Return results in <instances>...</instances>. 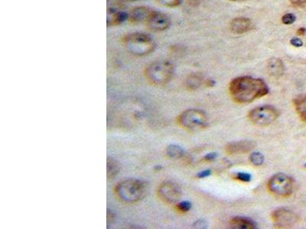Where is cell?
Wrapping results in <instances>:
<instances>
[{
    "label": "cell",
    "instance_id": "cell-14",
    "mask_svg": "<svg viewBox=\"0 0 306 229\" xmlns=\"http://www.w3.org/2000/svg\"><path fill=\"white\" fill-rule=\"evenodd\" d=\"M126 19H129V14L124 11L117 10L115 8L111 7L108 9L107 25L108 26H116L124 22Z\"/></svg>",
    "mask_w": 306,
    "mask_h": 229
},
{
    "label": "cell",
    "instance_id": "cell-6",
    "mask_svg": "<svg viewBox=\"0 0 306 229\" xmlns=\"http://www.w3.org/2000/svg\"><path fill=\"white\" fill-rule=\"evenodd\" d=\"M179 123L187 129L205 128L208 123V116L199 109H188L179 116Z\"/></svg>",
    "mask_w": 306,
    "mask_h": 229
},
{
    "label": "cell",
    "instance_id": "cell-27",
    "mask_svg": "<svg viewBox=\"0 0 306 229\" xmlns=\"http://www.w3.org/2000/svg\"><path fill=\"white\" fill-rule=\"evenodd\" d=\"M292 5L297 7H305L306 6V0H290Z\"/></svg>",
    "mask_w": 306,
    "mask_h": 229
},
{
    "label": "cell",
    "instance_id": "cell-17",
    "mask_svg": "<svg viewBox=\"0 0 306 229\" xmlns=\"http://www.w3.org/2000/svg\"><path fill=\"white\" fill-rule=\"evenodd\" d=\"M203 77L200 74H190L185 80V86L189 90H195L203 84Z\"/></svg>",
    "mask_w": 306,
    "mask_h": 229
},
{
    "label": "cell",
    "instance_id": "cell-25",
    "mask_svg": "<svg viewBox=\"0 0 306 229\" xmlns=\"http://www.w3.org/2000/svg\"><path fill=\"white\" fill-rule=\"evenodd\" d=\"M235 179L241 181V182H250L251 180V175L244 172H239L235 175Z\"/></svg>",
    "mask_w": 306,
    "mask_h": 229
},
{
    "label": "cell",
    "instance_id": "cell-33",
    "mask_svg": "<svg viewBox=\"0 0 306 229\" xmlns=\"http://www.w3.org/2000/svg\"><path fill=\"white\" fill-rule=\"evenodd\" d=\"M132 1H136V0H132Z\"/></svg>",
    "mask_w": 306,
    "mask_h": 229
},
{
    "label": "cell",
    "instance_id": "cell-3",
    "mask_svg": "<svg viewBox=\"0 0 306 229\" xmlns=\"http://www.w3.org/2000/svg\"><path fill=\"white\" fill-rule=\"evenodd\" d=\"M117 196L123 202H136L141 200L146 193V186L143 181L128 179L119 182L116 187Z\"/></svg>",
    "mask_w": 306,
    "mask_h": 229
},
{
    "label": "cell",
    "instance_id": "cell-10",
    "mask_svg": "<svg viewBox=\"0 0 306 229\" xmlns=\"http://www.w3.org/2000/svg\"><path fill=\"white\" fill-rule=\"evenodd\" d=\"M148 27L154 32H162L170 26V19L165 14L152 11L146 21Z\"/></svg>",
    "mask_w": 306,
    "mask_h": 229
},
{
    "label": "cell",
    "instance_id": "cell-11",
    "mask_svg": "<svg viewBox=\"0 0 306 229\" xmlns=\"http://www.w3.org/2000/svg\"><path fill=\"white\" fill-rule=\"evenodd\" d=\"M256 146V144L253 141H238L228 143L226 151L230 154H245L251 151Z\"/></svg>",
    "mask_w": 306,
    "mask_h": 229
},
{
    "label": "cell",
    "instance_id": "cell-31",
    "mask_svg": "<svg viewBox=\"0 0 306 229\" xmlns=\"http://www.w3.org/2000/svg\"><path fill=\"white\" fill-rule=\"evenodd\" d=\"M205 84H206L207 86H214V81H213L212 80H207L206 82H205Z\"/></svg>",
    "mask_w": 306,
    "mask_h": 229
},
{
    "label": "cell",
    "instance_id": "cell-29",
    "mask_svg": "<svg viewBox=\"0 0 306 229\" xmlns=\"http://www.w3.org/2000/svg\"><path fill=\"white\" fill-rule=\"evenodd\" d=\"M211 174V170H205V171H203L201 172V173H199V174H198V176H199V178H205L208 177V176H209Z\"/></svg>",
    "mask_w": 306,
    "mask_h": 229
},
{
    "label": "cell",
    "instance_id": "cell-22",
    "mask_svg": "<svg viewBox=\"0 0 306 229\" xmlns=\"http://www.w3.org/2000/svg\"><path fill=\"white\" fill-rule=\"evenodd\" d=\"M178 211L182 213H187L191 209V203L188 201H183V202H178L176 205Z\"/></svg>",
    "mask_w": 306,
    "mask_h": 229
},
{
    "label": "cell",
    "instance_id": "cell-16",
    "mask_svg": "<svg viewBox=\"0 0 306 229\" xmlns=\"http://www.w3.org/2000/svg\"><path fill=\"white\" fill-rule=\"evenodd\" d=\"M230 226L235 229H254L256 228V224L251 219L244 217H235L230 222Z\"/></svg>",
    "mask_w": 306,
    "mask_h": 229
},
{
    "label": "cell",
    "instance_id": "cell-24",
    "mask_svg": "<svg viewBox=\"0 0 306 229\" xmlns=\"http://www.w3.org/2000/svg\"><path fill=\"white\" fill-rule=\"evenodd\" d=\"M296 17L294 14L287 13L285 14L282 17V22L285 25H292L296 21Z\"/></svg>",
    "mask_w": 306,
    "mask_h": 229
},
{
    "label": "cell",
    "instance_id": "cell-5",
    "mask_svg": "<svg viewBox=\"0 0 306 229\" xmlns=\"http://www.w3.org/2000/svg\"><path fill=\"white\" fill-rule=\"evenodd\" d=\"M294 182L290 176L284 173H277L270 178L268 182V189L273 194L276 196H288L293 193Z\"/></svg>",
    "mask_w": 306,
    "mask_h": 229
},
{
    "label": "cell",
    "instance_id": "cell-7",
    "mask_svg": "<svg viewBox=\"0 0 306 229\" xmlns=\"http://www.w3.org/2000/svg\"><path fill=\"white\" fill-rule=\"evenodd\" d=\"M279 117V112L270 106H263L250 111L248 118L250 122L259 127L267 126Z\"/></svg>",
    "mask_w": 306,
    "mask_h": 229
},
{
    "label": "cell",
    "instance_id": "cell-26",
    "mask_svg": "<svg viewBox=\"0 0 306 229\" xmlns=\"http://www.w3.org/2000/svg\"><path fill=\"white\" fill-rule=\"evenodd\" d=\"M290 43H291L292 45L296 48H300L303 45V41H302L301 38H298V37H294V38H292L290 40Z\"/></svg>",
    "mask_w": 306,
    "mask_h": 229
},
{
    "label": "cell",
    "instance_id": "cell-8",
    "mask_svg": "<svg viewBox=\"0 0 306 229\" xmlns=\"http://www.w3.org/2000/svg\"><path fill=\"white\" fill-rule=\"evenodd\" d=\"M158 194L163 202L168 204H177L182 197L180 187L170 181L162 182L159 186Z\"/></svg>",
    "mask_w": 306,
    "mask_h": 229
},
{
    "label": "cell",
    "instance_id": "cell-1",
    "mask_svg": "<svg viewBox=\"0 0 306 229\" xmlns=\"http://www.w3.org/2000/svg\"><path fill=\"white\" fill-rule=\"evenodd\" d=\"M229 91L236 103H249L267 95L269 89L261 79L239 77L230 82Z\"/></svg>",
    "mask_w": 306,
    "mask_h": 229
},
{
    "label": "cell",
    "instance_id": "cell-28",
    "mask_svg": "<svg viewBox=\"0 0 306 229\" xmlns=\"http://www.w3.org/2000/svg\"><path fill=\"white\" fill-rule=\"evenodd\" d=\"M217 154L214 152L210 153V154H207L205 156V158L204 160L206 161V162H213V161L215 160L216 157H217Z\"/></svg>",
    "mask_w": 306,
    "mask_h": 229
},
{
    "label": "cell",
    "instance_id": "cell-12",
    "mask_svg": "<svg viewBox=\"0 0 306 229\" xmlns=\"http://www.w3.org/2000/svg\"><path fill=\"white\" fill-rule=\"evenodd\" d=\"M230 30L235 34H244L252 29V21L245 17H238L232 20L230 25Z\"/></svg>",
    "mask_w": 306,
    "mask_h": 229
},
{
    "label": "cell",
    "instance_id": "cell-32",
    "mask_svg": "<svg viewBox=\"0 0 306 229\" xmlns=\"http://www.w3.org/2000/svg\"><path fill=\"white\" fill-rule=\"evenodd\" d=\"M230 1H235V2H237V1H245V0H230Z\"/></svg>",
    "mask_w": 306,
    "mask_h": 229
},
{
    "label": "cell",
    "instance_id": "cell-2",
    "mask_svg": "<svg viewBox=\"0 0 306 229\" xmlns=\"http://www.w3.org/2000/svg\"><path fill=\"white\" fill-rule=\"evenodd\" d=\"M123 43L127 52L135 56L149 55L156 48V44L150 36L140 32L126 35L123 38Z\"/></svg>",
    "mask_w": 306,
    "mask_h": 229
},
{
    "label": "cell",
    "instance_id": "cell-19",
    "mask_svg": "<svg viewBox=\"0 0 306 229\" xmlns=\"http://www.w3.org/2000/svg\"><path fill=\"white\" fill-rule=\"evenodd\" d=\"M185 153L183 148L179 145H169L166 149L167 155L172 159L182 158L185 155Z\"/></svg>",
    "mask_w": 306,
    "mask_h": 229
},
{
    "label": "cell",
    "instance_id": "cell-23",
    "mask_svg": "<svg viewBox=\"0 0 306 229\" xmlns=\"http://www.w3.org/2000/svg\"><path fill=\"white\" fill-rule=\"evenodd\" d=\"M157 2L166 7H177L182 3V0H157Z\"/></svg>",
    "mask_w": 306,
    "mask_h": 229
},
{
    "label": "cell",
    "instance_id": "cell-20",
    "mask_svg": "<svg viewBox=\"0 0 306 229\" xmlns=\"http://www.w3.org/2000/svg\"><path fill=\"white\" fill-rule=\"evenodd\" d=\"M295 106L298 114L302 118V120L306 122V95L302 98H298L295 101Z\"/></svg>",
    "mask_w": 306,
    "mask_h": 229
},
{
    "label": "cell",
    "instance_id": "cell-13",
    "mask_svg": "<svg viewBox=\"0 0 306 229\" xmlns=\"http://www.w3.org/2000/svg\"><path fill=\"white\" fill-rule=\"evenodd\" d=\"M152 10L146 6H139L135 8L129 13V20L130 22L138 24L147 21Z\"/></svg>",
    "mask_w": 306,
    "mask_h": 229
},
{
    "label": "cell",
    "instance_id": "cell-15",
    "mask_svg": "<svg viewBox=\"0 0 306 229\" xmlns=\"http://www.w3.org/2000/svg\"><path fill=\"white\" fill-rule=\"evenodd\" d=\"M267 70H268L269 74L272 77H276V78L280 77L284 74L283 62L279 58L273 57L269 60Z\"/></svg>",
    "mask_w": 306,
    "mask_h": 229
},
{
    "label": "cell",
    "instance_id": "cell-4",
    "mask_svg": "<svg viewBox=\"0 0 306 229\" xmlns=\"http://www.w3.org/2000/svg\"><path fill=\"white\" fill-rule=\"evenodd\" d=\"M145 73L152 84L162 86L168 83L172 78L174 66L168 60H157L148 65Z\"/></svg>",
    "mask_w": 306,
    "mask_h": 229
},
{
    "label": "cell",
    "instance_id": "cell-9",
    "mask_svg": "<svg viewBox=\"0 0 306 229\" xmlns=\"http://www.w3.org/2000/svg\"><path fill=\"white\" fill-rule=\"evenodd\" d=\"M273 223L277 228H291L299 220L298 216L293 212L286 209H279L272 214Z\"/></svg>",
    "mask_w": 306,
    "mask_h": 229
},
{
    "label": "cell",
    "instance_id": "cell-30",
    "mask_svg": "<svg viewBox=\"0 0 306 229\" xmlns=\"http://www.w3.org/2000/svg\"><path fill=\"white\" fill-rule=\"evenodd\" d=\"M305 33L306 29H304V28H300V29H298L297 34L299 36H303V35H305Z\"/></svg>",
    "mask_w": 306,
    "mask_h": 229
},
{
    "label": "cell",
    "instance_id": "cell-21",
    "mask_svg": "<svg viewBox=\"0 0 306 229\" xmlns=\"http://www.w3.org/2000/svg\"><path fill=\"white\" fill-rule=\"evenodd\" d=\"M250 161L255 166H260L264 164V157L261 153L253 152L250 154Z\"/></svg>",
    "mask_w": 306,
    "mask_h": 229
},
{
    "label": "cell",
    "instance_id": "cell-18",
    "mask_svg": "<svg viewBox=\"0 0 306 229\" xmlns=\"http://www.w3.org/2000/svg\"><path fill=\"white\" fill-rule=\"evenodd\" d=\"M106 165H107L106 171H107L108 179H113L120 171V164L114 158H108Z\"/></svg>",
    "mask_w": 306,
    "mask_h": 229
}]
</instances>
